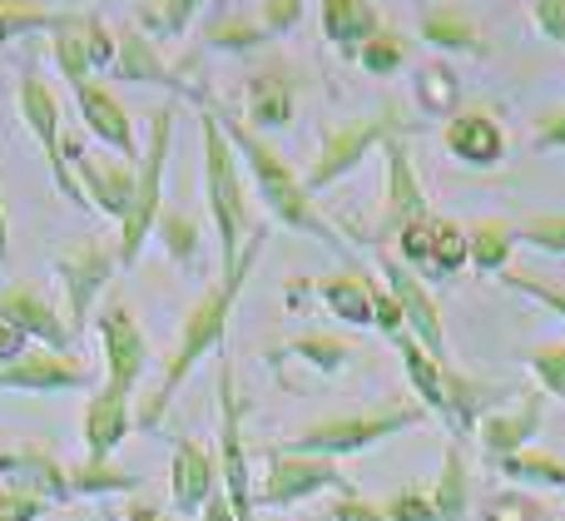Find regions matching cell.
I'll return each mask as SVG.
<instances>
[{
	"label": "cell",
	"mask_w": 565,
	"mask_h": 521,
	"mask_svg": "<svg viewBox=\"0 0 565 521\" xmlns=\"http://www.w3.org/2000/svg\"><path fill=\"white\" fill-rule=\"evenodd\" d=\"M441 139H447V149L461 159V164H497L501 155H507V135H501V125L491 115H481V109H467V115H451V125L441 129Z\"/></svg>",
	"instance_id": "obj_22"
},
{
	"label": "cell",
	"mask_w": 565,
	"mask_h": 521,
	"mask_svg": "<svg viewBox=\"0 0 565 521\" xmlns=\"http://www.w3.org/2000/svg\"><path fill=\"white\" fill-rule=\"evenodd\" d=\"M264 244H268V228H254V234H248V244H244V254H238V264L224 268V274H218V284L209 288L194 308H189L184 328H179V348H174V358H169V368H164V383H159V393L149 397V407L139 413V427H159L164 407L174 403V393L184 387V378L199 368V358H209V353H218V348H224L228 313H234L238 294H244L248 274H254L258 254H264Z\"/></svg>",
	"instance_id": "obj_1"
},
{
	"label": "cell",
	"mask_w": 565,
	"mask_h": 521,
	"mask_svg": "<svg viewBox=\"0 0 565 521\" xmlns=\"http://www.w3.org/2000/svg\"><path fill=\"white\" fill-rule=\"evenodd\" d=\"M129 521H159V517L149 512V507H135V512H129Z\"/></svg>",
	"instance_id": "obj_56"
},
{
	"label": "cell",
	"mask_w": 565,
	"mask_h": 521,
	"mask_svg": "<svg viewBox=\"0 0 565 521\" xmlns=\"http://www.w3.org/2000/svg\"><path fill=\"white\" fill-rule=\"evenodd\" d=\"M377 268H382V278H387V294L397 298V308H402V318H407V328H412V338H417L422 348H427L437 363H447V333H441V308H437V298L427 294V284H422L417 274H412L402 258H387V254H377Z\"/></svg>",
	"instance_id": "obj_10"
},
{
	"label": "cell",
	"mask_w": 565,
	"mask_h": 521,
	"mask_svg": "<svg viewBox=\"0 0 565 521\" xmlns=\"http://www.w3.org/2000/svg\"><path fill=\"white\" fill-rule=\"evenodd\" d=\"M0 318H6L10 328H20L25 338H40V343L50 348V353H65V348L75 343L70 323H65V318H60L55 308H50L30 284H10V288H0Z\"/></svg>",
	"instance_id": "obj_17"
},
{
	"label": "cell",
	"mask_w": 565,
	"mask_h": 521,
	"mask_svg": "<svg viewBox=\"0 0 565 521\" xmlns=\"http://www.w3.org/2000/svg\"><path fill=\"white\" fill-rule=\"evenodd\" d=\"M264 40H268V30L254 15H228V10L204 30V45H214V50H258Z\"/></svg>",
	"instance_id": "obj_37"
},
{
	"label": "cell",
	"mask_w": 565,
	"mask_h": 521,
	"mask_svg": "<svg viewBox=\"0 0 565 521\" xmlns=\"http://www.w3.org/2000/svg\"><path fill=\"white\" fill-rule=\"evenodd\" d=\"M467 497H471L467 462H461V447L451 443L447 447V462H441V477H437V492H431L437 521H461V517H467Z\"/></svg>",
	"instance_id": "obj_31"
},
{
	"label": "cell",
	"mask_w": 565,
	"mask_h": 521,
	"mask_svg": "<svg viewBox=\"0 0 565 521\" xmlns=\"http://www.w3.org/2000/svg\"><path fill=\"white\" fill-rule=\"evenodd\" d=\"M348 492V477L338 472L332 457H308V453H288V447H274L268 453V477H264V492L254 497L258 507H292V502H308V497L328 492Z\"/></svg>",
	"instance_id": "obj_8"
},
{
	"label": "cell",
	"mask_w": 565,
	"mask_h": 521,
	"mask_svg": "<svg viewBox=\"0 0 565 521\" xmlns=\"http://www.w3.org/2000/svg\"><path fill=\"white\" fill-rule=\"evenodd\" d=\"M218 472H224V497L238 521H254V482H248V453H244V403L234 387V368H218Z\"/></svg>",
	"instance_id": "obj_7"
},
{
	"label": "cell",
	"mask_w": 565,
	"mask_h": 521,
	"mask_svg": "<svg viewBox=\"0 0 565 521\" xmlns=\"http://www.w3.org/2000/svg\"><path fill=\"white\" fill-rule=\"evenodd\" d=\"M358 60H362V70H372V75H392V70L407 65V40H402L397 30H377L372 40L358 45Z\"/></svg>",
	"instance_id": "obj_38"
},
{
	"label": "cell",
	"mask_w": 565,
	"mask_h": 521,
	"mask_svg": "<svg viewBox=\"0 0 565 521\" xmlns=\"http://www.w3.org/2000/svg\"><path fill=\"white\" fill-rule=\"evenodd\" d=\"M199 517H204V521H238L224 492H214V497H209V502H204V512H199Z\"/></svg>",
	"instance_id": "obj_54"
},
{
	"label": "cell",
	"mask_w": 565,
	"mask_h": 521,
	"mask_svg": "<svg viewBox=\"0 0 565 521\" xmlns=\"http://www.w3.org/2000/svg\"><path fill=\"white\" fill-rule=\"evenodd\" d=\"M526 363H531V373H536V383L546 387V393H556L561 403H565V343L531 348Z\"/></svg>",
	"instance_id": "obj_41"
},
{
	"label": "cell",
	"mask_w": 565,
	"mask_h": 521,
	"mask_svg": "<svg viewBox=\"0 0 565 521\" xmlns=\"http://www.w3.org/2000/svg\"><path fill=\"white\" fill-rule=\"evenodd\" d=\"M422 40L437 50H477L481 35H477V20L467 15L461 6H437L422 15Z\"/></svg>",
	"instance_id": "obj_29"
},
{
	"label": "cell",
	"mask_w": 565,
	"mask_h": 521,
	"mask_svg": "<svg viewBox=\"0 0 565 521\" xmlns=\"http://www.w3.org/2000/svg\"><path fill=\"white\" fill-rule=\"evenodd\" d=\"M248 119L254 129H282L292 119V79L282 70H264L248 79Z\"/></svg>",
	"instance_id": "obj_27"
},
{
	"label": "cell",
	"mask_w": 565,
	"mask_h": 521,
	"mask_svg": "<svg viewBox=\"0 0 565 521\" xmlns=\"http://www.w3.org/2000/svg\"><path fill=\"white\" fill-rule=\"evenodd\" d=\"M417 105L427 109V115H447V119L461 115V85L441 60H427V65L417 70Z\"/></svg>",
	"instance_id": "obj_32"
},
{
	"label": "cell",
	"mask_w": 565,
	"mask_h": 521,
	"mask_svg": "<svg viewBox=\"0 0 565 521\" xmlns=\"http://www.w3.org/2000/svg\"><path fill=\"white\" fill-rule=\"evenodd\" d=\"M159 238H164V248L179 258V264H189L194 258V248H199V234H194V224H189L184 214H159Z\"/></svg>",
	"instance_id": "obj_42"
},
{
	"label": "cell",
	"mask_w": 565,
	"mask_h": 521,
	"mask_svg": "<svg viewBox=\"0 0 565 521\" xmlns=\"http://www.w3.org/2000/svg\"><path fill=\"white\" fill-rule=\"evenodd\" d=\"M441 383H447V423L457 427V433H471L481 417V407L497 403V393L481 383H471V378L451 373V368H441Z\"/></svg>",
	"instance_id": "obj_30"
},
{
	"label": "cell",
	"mask_w": 565,
	"mask_h": 521,
	"mask_svg": "<svg viewBox=\"0 0 565 521\" xmlns=\"http://www.w3.org/2000/svg\"><path fill=\"white\" fill-rule=\"evenodd\" d=\"M461 264H471V244H467V228H457L451 219H437V234H431V278H447L457 274Z\"/></svg>",
	"instance_id": "obj_35"
},
{
	"label": "cell",
	"mask_w": 565,
	"mask_h": 521,
	"mask_svg": "<svg viewBox=\"0 0 565 521\" xmlns=\"http://www.w3.org/2000/svg\"><path fill=\"white\" fill-rule=\"evenodd\" d=\"M392 343H397L402 368H407V378H412V387H417L422 407H427V413H437V417H447V383H441V368H447V363H437V358H431L412 333H397Z\"/></svg>",
	"instance_id": "obj_26"
},
{
	"label": "cell",
	"mask_w": 565,
	"mask_h": 521,
	"mask_svg": "<svg viewBox=\"0 0 565 521\" xmlns=\"http://www.w3.org/2000/svg\"><path fill=\"white\" fill-rule=\"evenodd\" d=\"M282 353L302 358V363H312L318 373H342V368L352 363V348L342 343V338H328V333H308V338H292Z\"/></svg>",
	"instance_id": "obj_36"
},
{
	"label": "cell",
	"mask_w": 565,
	"mask_h": 521,
	"mask_svg": "<svg viewBox=\"0 0 565 521\" xmlns=\"http://www.w3.org/2000/svg\"><path fill=\"white\" fill-rule=\"evenodd\" d=\"M99 343H105V368L109 387H119V393H135L139 373H145L149 363V343H145V328H139V318L129 313L125 304H109L105 313H99Z\"/></svg>",
	"instance_id": "obj_14"
},
{
	"label": "cell",
	"mask_w": 565,
	"mask_h": 521,
	"mask_svg": "<svg viewBox=\"0 0 565 521\" xmlns=\"http://www.w3.org/2000/svg\"><path fill=\"white\" fill-rule=\"evenodd\" d=\"M214 6H218V15H224V10H228V0H214Z\"/></svg>",
	"instance_id": "obj_57"
},
{
	"label": "cell",
	"mask_w": 565,
	"mask_h": 521,
	"mask_svg": "<svg viewBox=\"0 0 565 521\" xmlns=\"http://www.w3.org/2000/svg\"><path fill=\"white\" fill-rule=\"evenodd\" d=\"M467 244H471V264H477L481 274H501V268H507V258H511V244H516V228L487 219V224H477L467 234Z\"/></svg>",
	"instance_id": "obj_33"
},
{
	"label": "cell",
	"mask_w": 565,
	"mask_h": 521,
	"mask_svg": "<svg viewBox=\"0 0 565 521\" xmlns=\"http://www.w3.org/2000/svg\"><path fill=\"white\" fill-rule=\"evenodd\" d=\"M218 467L199 443L179 437L174 443V472H169V492H174V512H204V502L218 492Z\"/></svg>",
	"instance_id": "obj_19"
},
{
	"label": "cell",
	"mask_w": 565,
	"mask_h": 521,
	"mask_svg": "<svg viewBox=\"0 0 565 521\" xmlns=\"http://www.w3.org/2000/svg\"><path fill=\"white\" fill-rule=\"evenodd\" d=\"M318 294H322V304L342 318V323H352V328L372 323V278L332 274V278H322L318 284Z\"/></svg>",
	"instance_id": "obj_28"
},
{
	"label": "cell",
	"mask_w": 565,
	"mask_h": 521,
	"mask_svg": "<svg viewBox=\"0 0 565 521\" xmlns=\"http://www.w3.org/2000/svg\"><path fill=\"white\" fill-rule=\"evenodd\" d=\"M55 65L70 85L89 79V70L115 65V35L99 15H55Z\"/></svg>",
	"instance_id": "obj_12"
},
{
	"label": "cell",
	"mask_w": 565,
	"mask_h": 521,
	"mask_svg": "<svg viewBox=\"0 0 565 521\" xmlns=\"http://www.w3.org/2000/svg\"><path fill=\"white\" fill-rule=\"evenodd\" d=\"M392 135H407V119H402L392 105L377 109V115H362V119H348V125L328 129V139H322V149H318V164L308 169L302 189H308V194L328 189L332 179H342L348 169H358L372 145H387Z\"/></svg>",
	"instance_id": "obj_6"
},
{
	"label": "cell",
	"mask_w": 565,
	"mask_h": 521,
	"mask_svg": "<svg viewBox=\"0 0 565 521\" xmlns=\"http://www.w3.org/2000/svg\"><path fill=\"white\" fill-rule=\"evenodd\" d=\"M431 234H437V214L412 219V224L397 234L402 264H407V268H427V264H431Z\"/></svg>",
	"instance_id": "obj_40"
},
{
	"label": "cell",
	"mask_w": 565,
	"mask_h": 521,
	"mask_svg": "<svg viewBox=\"0 0 565 521\" xmlns=\"http://www.w3.org/2000/svg\"><path fill=\"white\" fill-rule=\"evenodd\" d=\"M35 25H55V15H40V10H30V6L0 0V45H6L15 30H35Z\"/></svg>",
	"instance_id": "obj_47"
},
{
	"label": "cell",
	"mask_w": 565,
	"mask_h": 521,
	"mask_svg": "<svg viewBox=\"0 0 565 521\" xmlns=\"http://www.w3.org/2000/svg\"><path fill=\"white\" fill-rule=\"evenodd\" d=\"M392 521H437V507H431V492H397V497H387V507H382Z\"/></svg>",
	"instance_id": "obj_45"
},
{
	"label": "cell",
	"mask_w": 565,
	"mask_h": 521,
	"mask_svg": "<svg viewBox=\"0 0 565 521\" xmlns=\"http://www.w3.org/2000/svg\"><path fill=\"white\" fill-rule=\"evenodd\" d=\"M60 155L75 159V174H79V184H85V204L105 209L109 219L129 214L139 164H129V159H105V155H79L75 139H60Z\"/></svg>",
	"instance_id": "obj_13"
},
{
	"label": "cell",
	"mask_w": 565,
	"mask_h": 521,
	"mask_svg": "<svg viewBox=\"0 0 565 521\" xmlns=\"http://www.w3.org/2000/svg\"><path fill=\"white\" fill-rule=\"evenodd\" d=\"M125 433H129V393H119V387L105 383L95 397H89V407H85L89 462H109V453L125 443Z\"/></svg>",
	"instance_id": "obj_21"
},
{
	"label": "cell",
	"mask_w": 565,
	"mask_h": 521,
	"mask_svg": "<svg viewBox=\"0 0 565 521\" xmlns=\"http://www.w3.org/2000/svg\"><path fill=\"white\" fill-rule=\"evenodd\" d=\"M382 155H387V199H382V224H377V238H397L402 228L412 224V219L431 214L427 209V194H422L417 174H412V159H407V139L392 135L387 145H382Z\"/></svg>",
	"instance_id": "obj_15"
},
{
	"label": "cell",
	"mask_w": 565,
	"mask_h": 521,
	"mask_svg": "<svg viewBox=\"0 0 565 521\" xmlns=\"http://www.w3.org/2000/svg\"><path fill=\"white\" fill-rule=\"evenodd\" d=\"M302 20V0H264V10H258V25L268 30V35H282V30H292Z\"/></svg>",
	"instance_id": "obj_48"
},
{
	"label": "cell",
	"mask_w": 565,
	"mask_h": 521,
	"mask_svg": "<svg viewBox=\"0 0 565 521\" xmlns=\"http://www.w3.org/2000/svg\"><path fill=\"white\" fill-rule=\"evenodd\" d=\"M536 149H565V109H551V115H541Z\"/></svg>",
	"instance_id": "obj_52"
},
{
	"label": "cell",
	"mask_w": 565,
	"mask_h": 521,
	"mask_svg": "<svg viewBox=\"0 0 565 521\" xmlns=\"http://www.w3.org/2000/svg\"><path fill=\"white\" fill-rule=\"evenodd\" d=\"M10 254V224H6V199H0V258Z\"/></svg>",
	"instance_id": "obj_55"
},
{
	"label": "cell",
	"mask_w": 565,
	"mask_h": 521,
	"mask_svg": "<svg viewBox=\"0 0 565 521\" xmlns=\"http://www.w3.org/2000/svg\"><path fill=\"white\" fill-rule=\"evenodd\" d=\"M481 521H551L546 512H541L531 497L521 492H507V497H491L487 512H481Z\"/></svg>",
	"instance_id": "obj_44"
},
{
	"label": "cell",
	"mask_w": 565,
	"mask_h": 521,
	"mask_svg": "<svg viewBox=\"0 0 565 521\" xmlns=\"http://www.w3.org/2000/svg\"><path fill=\"white\" fill-rule=\"evenodd\" d=\"M0 472L10 477V487L30 497H70V477L55 467V457L40 453V447H15V453H0Z\"/></svg>",
	"instance_id": "obj_24"
},
{
	"label": "cell",
	"mask_w": 565,
	"mask_h": 521,
	"mask_svg": "<svg viewBox=\"0 0 565 521\" xmlns=\"http://www.w3.org/2000/svg\"><path fill=\"white\" fill-rule=\"evenodd\" d=\"M536 427H541V393H526L516 407H501V413L481 417V447H487L491 462L516 457V453H526Z\"/></svg>",
	"instance_id": "obj_20"
},
{
	"label": "cell",
	"mask_w": 565,
	"mask_h": 521,
	"mask_svg": "<svg viewBox=\"0 0 565 521\" xmlns=\"http://www.w3.org/2000/svg\"><path fill=\"white\" fill-rule=\"evenodd\" d=\"M45 512V502L30 492H20V487H0V521H35Z\"/></svg>",
	"instance_id": "obj_49"
},
{
	"label": "cell",
	"mask_w": 565,
	"mask_h": 521,
	"mask_svg": "<svg viewBox=\"0 0 565 521\" xmlns=\"http://www.w3.org/2000/svg\"><path fill=\"white\" fill-rule=\"evenodd\" d=\"M516 238L546 248V254H565V214H546V219H526L516 228Z\"/></svg>",
	"instance_id": "obj_43"
},
{
	"label": "cell",
	"mask_w": 565,
	"mask_h": 521,
	"mask_svg": "<svg viewBox=\"0 0 565 521\" xmlns=\"http://www.w3.org/2000/svg\"><path fill=\"white\" fill-rule=\"evenodd\" d=\"M214 115H218V109H214ZM218 125H224L228 145L238 149V159L254 169V184H258V194H264L268 214H274L278 224L298 228V234H312L318 244H328V248H338V254H348V248H342V238H338V228H332L328 219L312 209V194L302 189V179L292 174L288 164H282V159L264 145V139L254 135V125H238V119H228V115H218Z\"/></svg>",
	"instance_id": "obj_2"
},
{
	"label": "cell",
	"mask_w": 565,
	"mask_h": 521,
	"mask_svg": "<svg viewBox=\"0 0 565 521\" xmlns=\"http://www.w3.org/2000/svg\"><path fill=\"white\" fill-rule=\"evenodd\" d=\"M417 423H427V407H382V413H352V417L312 423L282 447H288V453H308V457H348V453H362V447L382 443V437L402 433V427H417Z\"/></svg>",
	"instance_id": "obj_5"
},
{
	"label": "cell",
	"mask_w": 565,
	"mask_h": 521,
	"mask_svg": "<svg viewBox=\"0 0 565 521\" xmlns=\"http://www.w3.org/2000/svg\"><path fill=\"white\" fill-rule=\"evenodd\" d=\"M89 373L65 353H25L15 363L0 368V393L15 387V393H65V387H85Z\"/></svg>",
	"instance_id": "obj_18"
},
{
	"label": "cell",
	"mask_w": 565,
	"mask_h": 521,
	"mask_svg": "<svg viewBox=\"0 0 565 521\" xmlns=\"http://www.w3.org/2000/svg\"><path fill=\"white\" fill-rule=\"evenodd\" d=\"M199 129H204V184H209V214H214V234H218V268H234L244 254L254 219H248V194L238 179V149L228 145L224 125L214 109H199Z\"/></svg>",
	"instance_id": "obj_3"
},
{
	"label": "cell",
	"mask_w": 565,
	"mask_h": 521,
	"mask_svg": "<svg viewBox=\"0 0 565 521\" xmlns=\"http://www.w3.org/2000/svg\"><path fill=\"white\" fill-rule=\"evenodd\" d=\"M372 323L382 328L387 338H397V333H407V318H402V308H397V298L387 294L382 284H372Z\"/></svg>",
	"instance_id": "obj_46"
},
{
	"label": "cell",
	"mask_w": 565,
	"mask_h": 521,
	"mask_svg": "<svg viewBox=\"0 0 565 521\" xmlns=\"http://www.w3.org/2000/svg\"><path fill=\"white\" fill-rule=\"evenodd\" d=\"M109 70H115L119 79H135V85H174V89H184L179 70H169L164 60H159L154 40H149L139 25H125L115 35V65Z\"/></svg>",
	"instance_id": "obj_23"
},
{
	"label": "cell",
	"mask_w": 565,
	"mask_h": 521,
	"mask_svg": "<svg viewBox=\"0 0 565 521\" xmlns=\"http://www.w3.org/2000/svg\"><path fill=\"white\" fill-rule=\"evenodd\" d=\"M531 20L546 40L565 45V0H531Z\"/></svg>",
	"instance_id": "obj_50"
},
{
	"label": "cell",
	"mask_w": 565,
	"mask_h": 521,
	"mask_svg": "<svg viewBox=\"0 0 565 521\" xmlns=\"http://www.w3.org/2000/svg\"><path fill=\"white\" fill-rule=\"evenodd\" d=\"M169 135H174V105H159L149 119V149L139 155V174H135V199H129V214L119 219V264H135L145 238L154 234L159 214H164V159H169Z\"/></svg>",
	"instance_id": "obj_4"
},
{
	"label": "cell",
	"mask_w": 565,
	"mask_h": 521,
	"mask_svg": "<svg viewBox=\"0 0 565 521\" xmlns=\"http://www.w3.org/2000/svg\"><path fill=\"white\" fill-rule=\"evenodd\" d=\"M119 258L109 254L99 238H75L55 254V274L65 284V298H70V333L79 338V328L89 323V308H95V294L109 284V268Z\"/></svg>",
	"instance_id": "obj_9"
},
{
	"label": "cell",
	"mask_w": 565,
	"mask_h": 521,
	"mask_svg": "<svg viewBox=\"0 0 565 521\" xmlns=\"http://www.w3.org/2000/svg\"><path fill=\"white\" fill-rule=\"evenodd\" d=\"M199 10H204V0H145L139 6V30L145 35H184Z\"/></svg>",
	"instance_id": "obj_34"
},
{
	"label": "cell",
	"mask_w": 565,
	"mask_h": 521,
	"mask_svg": "<svg viewBox=\"0 0 565 521\" xmlns=\"http://www.w3.org/2000/svg\"><path fill=\"white\" fill-rule=\"evenodd\" d=\"M70 89H75V105H79V115H85V125L95 129L99 145H109L119 159L139 164V155H145V149H139L135 119L125 115V105H119L105 85H95V79H79V85H70Z\"/></svg>",
	"instance_id": "obj_16"
},
{
	"label": "cell",
	"mask_w": 565,
	"mask_h": 521,
	"mask_svg": "<svg viewBox=\"0 0 565 521\" xmlns=\"http://www.w3.org/2000/svg\"><path fill=\"white\" fill-rule=\"evenodd\" d=\"M20 115H25V125H30V135H35V145L45 149V159H50V169H55V184H60V194H70L79 209H85V189H79V179L65 169V155H60V105H55V89L45 85V79L35 75V70H25L20 75Z\"/></svg>",
	"instance_id": "obj_11"
},
{
	"label": "cell",
	"mask_w": 565,
	"mask_h": 521,
	"mask_svg": "<svg viewBox=\"0 0 565 521\" xmlns=\"http://www.w3.org/2000/svg\"><path fill=\"white\" fill-rule=\"evenodd\" d=\"M25 343H30V338L0 318V363H15V358H25Z\"/></svg>",
	"instance_id": "obj_53"
},
{
	"label": "cell",
	"mask_w": 565,
	"mask_h": 521,
	"mask_svg": "<svg viewBox=\"0 0 565 521\" xmlns=\"http://www.w3.org/2000/svg\"><path fill=\"white\" fill-rule=\"evenodd\" d=\"M511 288H521V294H531V298H541V304L551 308V313H561L565 318V294L561 288H551V284H536V278H526V274H501Z\"/></svg>",
	"instance_id": "obj_51"
},
{
	"label": "cell",
	"mask_w": 565,
	"mask_h": 521,
	"mask_svg": "<svg viewBox=\"0 0 565 521\" xmlns=\"http://www.w3.org/2000/svg\"><path fill=\"white\" fill-rule=\"evenodd\" d=\"M318 10H322V35L338 50H348V55H358L362 40H372L382 30L372 0H318Z\"/></svg>",
	"instance_id": "obj_25"
},
{
	"label": "cell",
	"mask_w": 565,
	"mask_h": 521,
	"mask_svg": "<svg viewBox=\"0 0 565 521\" xmlns=\"http://www.w3.org/2000/svg\"><path fill=\"white\" fill-rule=\"evenodd\" d=\"M139 472H125V467L109 462H85L79 472H70V492H135Z\"/></svg>",
	"instance_id": "obj_39"
}]
</instances>
